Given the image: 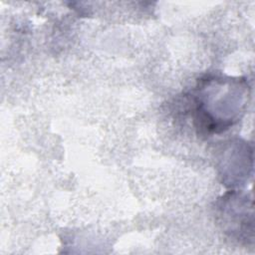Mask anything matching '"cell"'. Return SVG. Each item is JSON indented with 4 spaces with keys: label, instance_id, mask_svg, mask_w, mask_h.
Segmentation results:
<instances>
[{
    "label": "cell",
    "instance_id": "1",
    "mask_svg": "<svg viewBox=\"0 0 255 255\" xmlns=\"http://www.w3.org/2000/svg\"><path fill=\"white\" fill-rule=\"evenodd\" d=\"M249 87L241 78L208 76L198 81L191 100L194 127L200 133H219L236 124L244 113Z\"/></svg>",
    "mask_w": 255,
    "mask_h": 255
},
{
    "label": "cell",
    "instance_id": "2",
    "mask_svg": "<svg viewBox=\"0 0 255 255\" xmlns=\"http://www.w3.org/2000/svg\"><path fill=\"white\" fill-rule=\"evenodd\" d=\"M223 230L240 242L253 243L252 201L235 191L222 196L218 205Z\"/></svg>",
    "mask_w": 255,
    "mask_h": 255
}]
</instances>
